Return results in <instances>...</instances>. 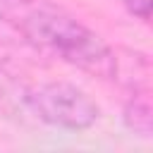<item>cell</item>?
<instances>
[{"label": "cell", "instance_id": "obj_1", "mask_svg": "<svg viewBox=\"0 0 153 153\" xmlns=\"http://www.w3.org/2000/svg\"><path fill=\"white\" fill-rule=\"evenodd\" d=\"M0 22L48 57L98 79L115 74V48L50 0H0Z\"/></svg>", "mask_w": 153, "mask_h": 153}, {"label": "cell", "instance_id": "obj_2", "mask_svg": "<svg viewBox=\"0 0 153 153\" xmlns=\"http://www.w3.org/2000/svg\"><path fill=\"white\" fill-rule=\"evenodd\" d=\"M26 105L29 112L41 122L72 131H84L100 117L98 103L69 81H45L38 86H29Z\"/></svg>", "mask_w": 153, "mask_h": 153}, {"label": "cell", "instance_id": "obj_3", "mask_svg": "<svg viewBox=\"0 0 153 153\" xmlns=\"http://www.w3.org/2000/svg\"><path fill=\"white\" fill-rule=\"evenodd\" d=\"M115 81L131 88V93H146L151 86V62L143 53L115 50Z\"/></svg>", "mask_w": 153, "mask_h": 153}, {"label": "cell", "instance_id": "obj_4", "mask_svg": "<svg viewBox=\"0 0 153 153\" xmlns=\"http://www.w3.org/2000/svg\"><path fill=\"white\" fill-rule=\"evenodd\" d=\"M26 93H29V86L17 74H12L0 65V115L14 117V120L24 117L29 112Z\"/></svg>", "mask_w": 153, "mask_h": 153}, {"label": "cell", "instance_id": "obj_5", "mask_svg": "<svg viewBox=\"0 0 153 153\" xmlns=\"http://www.w3.org/2000/svg\"><path fill=\"white\" fill-rule=\"evenodd\" d=\"M124 124L139 136H151V131H153V110H151L148 91L146 93H131V100L124 105Z\"/></svg>", "mask_w": 153, "mask_h": 153}, {"label": "cell", "instance_id": "obj_6", "mask_svg": "<svg viewBox=\"0 0 153 153\" xmlns=\"http://www.w3.org/2000/svg\"><path fill=\"white\" fill-rule=\"evenodd\" d=\"M122 5L127 7V12L141 22L151 19V0H122Z\"/></svg>", "mask_w": 153, "mask_h": 153}]
</instances>
